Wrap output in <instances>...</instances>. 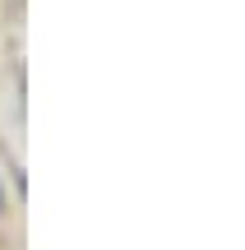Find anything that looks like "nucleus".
I'll list each match as a JSON object with an SVG mask.
<instances>
[{"label": "nucleus", "instance_id": "f257e3e1", "mask_svg": "<svg viewBox=\"0 0 245 250\" xmlns=\"http://www.w3.org/2000/svg\"><path fill=\"white\" fill-rule=\"evenodd\" d=\"M0 204H5V190H0Z\"/></svg>", "mask_w": 245, "mask_h": 250}]
</instances>
